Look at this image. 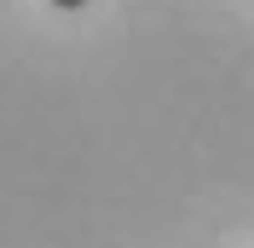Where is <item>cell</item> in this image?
I'll return each mask as SVG.
<instances>
[{"mask_svg": "<svg viewBox=\"0 0 254 248\" xmlns=\"http://www.w3.org/2000/svg\"><path fill=\"white\" fill-rule=\"evenodd\" d=\"M52 6H64V12H75V6H87V0H52Z\"/></svg>", "mask_w": 254, "mask_h": 248, "instance_id": "cell-1", "label": "cell"}]
</instances>
